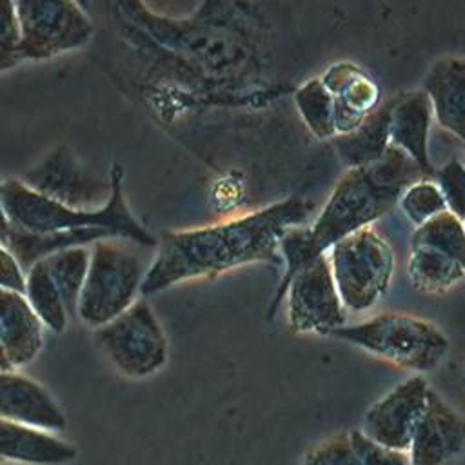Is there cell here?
I'll return each instance as SVG.
<instances>
[{
  "instance_id": "cell-25",
  "label": "cell",
  "mask_w": 465,
  "mask_h": 465,
  "mask_svg": "<svg viewBox=\"0 0 465 465\" xmlns=\"http://www.w3.org/2000/svg\"><path fill=\"white\" fill-rule=\"evenodd\" d=\"M432 182L438 185L447 211L461 222L465 220V163L458 158L449 160L441 169H436Z\"/></svg>"
},
{
  "instance_id": "cell-33",
  "label": "cell",
  "mask_w": 465,
  "mask_h": 465,
  "mask_svg": "<svg viewBox=\"0 0 465 465\" xmlns=\"http://www.w3.org/2000/svg\"><path fill=\"white\" fill-rule=\"evenodd\" d=\"M0 465H15V463H11V461H4V460H0Z\"/></svg>"
},
{
  "instance_id": "cell-30",
  "label": "cell",
  "mask_w": 465,
  "mask_h": 465,
  "mask_svg": "<svg viewBox=\"0 0 465 465\" xmlns=\"http://www.w3.org/2000/svg\"><path fill=\"white\" fill-rule=\"evenodd\" d=\"M0 187H2V180H0ZM9 231H11V222H9V218H7L5 211H4L2 194H0V243H2V242L7 238Z\"/></svg>"
},
{
  "instance_id": "cell-9",
  "label": "cell",
  "mask_w": 465,
  "mask_h": 465,
  "mask_svg": "<svg viewBox=\"0 0 465 465\" xmlns=\"http://www.w3.org/2000/svg\"><path fill=\"white\" fill-rule=\"evenodd\" d=\"M22 58H51L87 44L93 33L76 0H15Z\"/></svg>"
},
{
  "instance_id": "cell-19",
  "label": "cell",
  "mask_w": 465,
  "mask_h": 465,
  "mask_svg": "<svg viewBox=\"0 0 465 465\" xmlns=\"http://www.w3.org/2000/svg\"><path fill=\"white\" fill-rule=\"evenodd\" d=\"M74 458V445L53 436V432L0 418V460L31 465H62Z\"/></svg>"
},
{
  "instance_id": "cell-20",
  "label": "cell",
  "mask_w": 465,
  "mask_h": 465,
  "mask_svg": "<svg viewBox=\"0 0 465 465\" xmlns=\"http://www.w3.org/2000/svg\"><path fill=\"white\" fill-rule=\"evenodd\" d=\"M391 102L385 105H378L365 120L345 134H336L332 138V147L336 149L338 156L343 163L349 167H360L365 163H372L380 160L389 142V113H391Z\"/></svg>"
},
{
  "instance_id": "cell-1",
  "label": "cell",
  "mask_w": 465,
  "mask_h": 465,
  "mask_svg": "<svg viewBox=\"0 0 465 465\" xmlns=\"http://www.w3.org/2000/svg\"><path fill=\"white\" fill-rule=\"evenodd\" d=\"M312 209L311 200L291 196L220 223L163 232L158 240L156 258L143 274L140 292L151 296L174 283L213 278L252 262L280 265V238L289 227L302 225Z\"/></svg>"
},
{
  "instance_id": "cell-23",
  "label": "cell",
  "mask_w": 465,
  "mask_h": 465,
  "mask_svg": "<svg viewBox=\"0 0 465 465\" xmlns=\"http://www.w3.org/2000/svg\"><path fill=\"white\" fill-rule=\"evenodd\" d=\"M294 102L307 129L314 136L322 140L336 136L332 96L320 78L302 84L294 94Z\"/></svg>"
},
{
  "instance_id": "cell-28",
  "label": "cell",
  "mask_w": 465,
  "mask_h": 465,
  "mask_svg": "<svg viewBox=\"0 0 465 465\" xmlns=\"http://www.w3.org/2000/svg\"><path fill=\"white\" fill-rule=\"evenodd\" d=\"M349 434L361 460V465H411L407 452L380 447L367 440L361 430H351Z\"/></svg>"
},
{
  "instance_id": "cell-26",
  "label": "cell",
  "mask_w": 465,
  "mask_h": 465,
  "mask_svg": "<svg viewBox=\"0 0 465 465\" xmlns=\"http://www.w3.org/2000/svg\"><path fill=\"white\" fill-rule=\"evenodd\" d=\"M302 465H361L351 434H336L312 447Z\"/></svg>"
},
{
  "instance_id": "cell-35",
  "label": "cell",
  "mask_w": 465,
  "mask_h": 465,
  "mask_svg": "<svg viewBox=\"0 0 465 465\" xmlns=\"http://www.w3.org/2000/svg\"><path fill=\"white\" fill-rule=\"evenodd\" d=\"M463 225H465V220H463Z\"/></svg>"
},
{
  "instance_id": "cell-5",
  "label": "cell",
  "mask_w": 465,
  "mask_h": 465,
  "mask_svg": "<svg viewBox=\"0 0 465 465\" xmlns=\"http://www.w3.org/2000/svg\"><path fill=\"white\" fill-rule=\"evenodd\" d=\"M124 238L93 243L76 312L84 323L102 327L134 303L143 280V263L124 245Z\"/></svg>"
},
{
  "instance_id": "cell-22",
  "label": "cell",
  "mask_w": 465,
  "mask_h": 465,
  "mask_svg": "<svg viewBox=\"0 0 465 465\" xmlns=\"http://www.w3.org/2000/svg\"><path fill=\"white\" fill-rule=\"evenodd\" d=\"M42 260L60 291L67 314L76 312L78 298L87 274L89 251L84 245H78L56 251Z\"/></svg>"
},
{
  "instance_id": "cell-13",
  "label": "cell",
  "mask_w": 465,
  "mask_h": 465,
  "mask_svg": "<svg viewBox=\"0 0 465 465\" xmlns=\"http://www.w3.org/2000/svg\"><path fill=\"white\" fill-rule=\"evenodd\" d=\"M463 447L465 420L430 389L407 450L411 465H445Z\"/></svg>"
},
{
  "instance_id": "cell-8",
  "label": "cell",
  "mask_w": 465,
  "mask_h": 465,
  "mask_svg": "<svg viewBox=\"0 0 465 465\" xmlns=\"http://www.w3.org/2000/svg\"><path fill=\"white\" fill-rule=\"evenodd\" d=\"M96 341L113 365L129 378H145L167 360L163 329L147 302L138 300L114 320L96 327Z\"/></svg>"
},
{
  "instance_id": "cell-32",
  "label": "cell",
  "mask_w": 465,
  "mask_h": 465,
  "mask_svg": "<svg viewBox=\"0 0 465 465\" xmlns=\"http://www.w3.org/2000/svg\"><path fill=\"white\" fill-rule=\"evenodd\" d=\"M76 2H78L84 9H87V7H89V0H76Z\"/></svg>"
},
{
  "instance_id": "cell-10",
  "label": "cell",
  "mask_w": 465,
  "mask_h": 465,
  "mask_svg": "<svg viewBox=\"0 0 465 465\" xmlns=\"http://www.w3.org/2000/svg\"><path fill=\"white\" fill-rule=\"evenodd\" d=\"M287 323L300 334H331L345 325L347 314L338 294L329 256L320 254L302 267L287 285Z\"/></svg>"
},
{
  "instance_id": "cell-7",
  "label": "cell",
  "mask_w": 465,
  "mask_h": 465,
  "mask_svg": "<svg viewBox=\"0 0 465 465\" xmlns=\"http://www.w3.org/2000/svg\"><path fill=\"white\" fill-rule=\"evenodd\" d=\"M407 272L412 287L441 294L465 278V225L443 211L418 225L411 236Z\"/></svg>"
},
{
  "instance_id": "cell-21",
  "label": "cell",
  "mask_w": 465,
  "mask_h": 465,
  "mask_svg": "<svg viewBox=\"0 0 465 465\" xmlns=\"http://www.w3.org/2000/svg\"><path fill=\"white\" fill-rule=\"evenodd\" d=\"M25 300L42 322L54 332H62L67 325V311L60 291L51 278L44 260H38L25 271Z\"/></svg>"
},
{
  "instance_id": "cell-12",
  "label": "cell",
  "mask_w": 465,
  "mask_h": 465,
  "mask_svg": "<svg viewBox=\"0 0 465 465\" xmlns=\"http://www.w3.org/2000/svg\"><path fill=\"white\" fill-rule=\"evenodd\" d=\"M429 391L430 385L421 374L392 387L367 409L361 425L363 436L380 447L407 452Z\"/></svg>"
},
{
  "instance_id": "cell-6",
  "label": "cell",
  "mask_w": 465,
  "mask_h": 465,
  "mask_svg": "<svg viewBox=\"0 0 465 465\" xmlns=\"http://www.w3.org/2000/svg\"><path fill=\"white\" fill-rule=\"evenodd\" d=\"M332 278L345 309L363 312L389 291L394 274V252L374 229H358L327 251Z\"/></svg>"
},
{
  "instance_id": "cell-34",
  "label": "cell",
  "mask_w": 465,
  "mask_h": 465,
  "mask_svg": "<svg viewBox=\"0 0 465 465\" xmlns=\"http://www.w3.org/2000/svg\"><path fill=\"white\" fill-rule=\"evenodd\" d=\"M463 381H465V376H463Z\"/></svg>"
},
{
  "instance_id": "cell-18",
  "label": "cell",
  "mask_w": 465,
  "mask_h": 465,
  "mask_svg": "<svg viewBox=\"0 0 465 465\" xmlns=\"http://www.w3.org/2000/svg\"><path fill=\"white\" fill-rule=\"evenodd\" d=\"M42 329L24 294L0 289V343L13 369L36 358L44 343Z\"/></svg>"
},
{
  "instance_id": "cell-15",
  "label": "cell",
  "mask_w": 465,
  "mask_h": 465,
  "mask_svg": "<svg viewBox=\"0 0 465 465\" xmlns=\"http://www.w3.org/2000/svg\"><path fill=\"white\" fill-rule=\"evenodd\" d=\"M0 418L45 432L65 427V416L54 398L40 383L15 371H0Z\"/></svg>"
},
{
  "instance_id": "cell-31",
  "label": "cell",
  "mask_w": 465,
  "mask_h": 465,
  "mask_svg": "<svg viewBox=\"0 0 465 465\" xmlns=\"http://www.w3.org/2000/svg\"><path fill=\"white\" fill-rule=\"evenodd\" d=\"M0 371H13V365L9 363V360H7V356H5V351H4V347H2V343H0Z\"/></svg>"
},
{
  "instance_id": "cell-17",
  "label": "cell",
  "mask_w": 465,
  "mask_h": 465,
  "mask_svg": "<svg viewBox=\"0 0 465 465\" xmlns=\"http://www.w3.org/2000/svg\"><path fill=\"white\" fill-rule=\"evenodd\" d=\"M423 91L440 127L465 145V58L443 56L425 74Z\"/></svg>"
},
{
  "instance_id": "cell-29",
  "label": "cell",
  "mask_w": 465,
  "mask_h": 465,
  "mask_svg": "<svg viewBox=\"0 0 465 465\" xmlns=\"http://www.w3.org/2000/svg\"><path fill=\"white\" fill-rule=\"evenodd\" d=\"M0 289L25 292V272L9 249L0 243Z\"/></svg>"
},
{
  "instance_id": "cell-14",
  "label": "cell",
  "mask_w": 465,
  "mask_h": 465,
  "mask_svg": "<svg viewBox=\"0 0 465 465\" xmlns=\"http://www.w3.org/2000/svg\"><path fill=\"white\" fill-rule=\"evenodd\" d=\"M320 80L332 96L336 134L351 133L378 107L380 89L376 82L351 62L332 64Z\"/></svg>"
},
{
  "instance_id": "cell-11",
  "label": "cell",
  "mask_w": 465,
  "mask_h": 465,
  "mask_svg": "<svg viewBox=\"0 0 465 465\" xmlns=\"http://www.w3.org/2000/svg\"><path fill=\"white\" fill-rule=\"evenodd\" d=\"M29 189L73 209L94 211L111 196V178L102 180L87 171L67 145L53 149L40 163L22 174Z\"/></svg>"
},
{
  "instance_id": "cell-27",
  "label": "cell",
  "mask_w": 465,
  "mask_h": 465,
  "mask_svg": "<svg viewBox=\"0 0 465 465\" xmlns=\"http://www.w3.org/2000/svg\"><path fill=\"white\" fill-rule=\"evenodd\" d=\"M20 60V27L15 0H0V71L16 65Z\"/></svg>"
},
{
  "instance_id": "cell-2",
  "label": "cell",
  "mask_w": 465,
  "mask_h": 465,
  "mask_svg": "<svg viewBox=\"0 0 465 465\" xmlns=\"http://www.w3.org/2000/svg\"><path fill=\"white\" fill-rule=\"evenodd\" d=\"M425 178L416 162L394 145L372 163L349 167L314 223L307 225L311 254L318 258L343 236L371 227L398 205L409 185Z\"/></svg>"
},
{
  "instance_id": "cell-3",
  "label": "cell",
  "mask_w": 465,
  "mask_h": 465,
  "mask_svg": "<svg viewBox=\"0 0 465 465\" xmlns=\"http://www.w3.org/2000/svg\"><path fill=\"white\" fill-rule=\"evenodd\" d=\"M122 167L111 169V196L107 203L94 211H82L62 205L22 183L20 178L2 180L0 194L4 211L13 227L36 232L53 234L76 229H105L114 238H124L143 247L158 245V240L131 214L122 187Z\"/></svg>"
},
{
  "instance_id": "cell-24",
  "label": "cell",
  "mask_w": 465,
  "mask_h": 465,
  "mask_svg": "<svg viewBox=\"0 0 465 465\" xmlns=\"http://www.w3.org/2000/svg\"><path fill=\"white\" fill-rule=\"evenodd\" d=\"M398 205L401 207L403 214L409 218L414 227L429 222L430 218L438 216L440 213L447 211L445 200L438 189V185L432 180H418L412 185H409Z\"/></svg>"
},
{
  "instance_id": "cell-16",
  "label": "cell",
  "mask_w": 465,
  "mask_h": 465,
  "mask_svg": "<svg viewBox=\"0 0 465 465\" xmlns=\"http://www.w3.org/2000/svg\"><path fill=\"white\" fill-rule=\"evenodd\" d=\"M430 122L432 107L425 91L392 98L389 113V142L416 162L429 180L436 174V167L429 158Z\"/></svg>"
},
{
  "instance_id": "cell-4",
  "label": "cell",
  "mask_w": 465,
  "mask_h": 465,
  "mask_svg": "<svg viewBox=\"0 0 465 465\" xmlns=\"http://www.w3.org/2000/svg\"><path fill=\"white\" fill-rule=\"evenodd\" d=\"M331 336L414 372L436 369L449 352V338L438 325L398 312H383L361 323L338 327Z\"/></svg>"
}]
</instances>
